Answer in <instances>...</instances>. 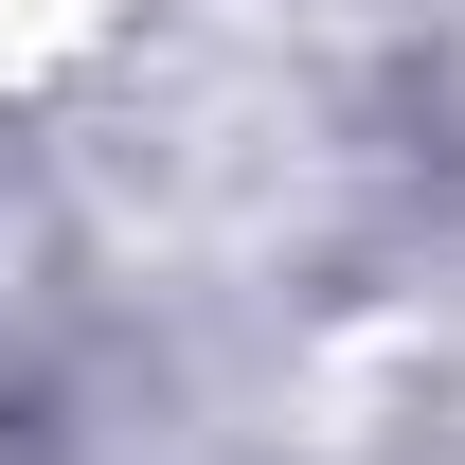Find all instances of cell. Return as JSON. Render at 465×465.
<instances>
[{
    "instance_id": "obj_1",
    "label": "cell",
    "mask_w": 465,
    "mask_h": 465,
    "mask_svg": "<svg viewBox=\"0 0 465 465\" xmlns=\"http://www.w3.org/2000/svg\"><path fill=\"white\" fill-rule=\"evenodd\" d=\"M108 0H0V72H36V54H72Z\"/></svg>"
}]
</instances>
